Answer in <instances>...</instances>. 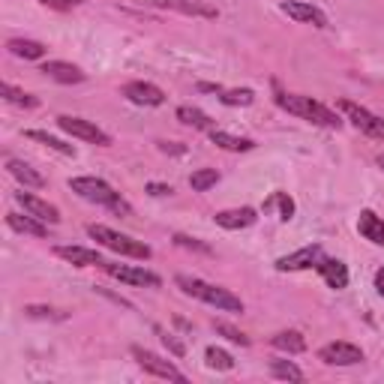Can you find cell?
<instances>
[{"label":"cell","mask_w":384,"mask_h":384,"mask_svg":"<svg viewBox=\"0 0 384 384\" xmlns=\"http://www.w3.org/2000/svg\"><path fill=\"white\" fill-rule=\"evenodd\" d=\"M339 109H343V114L357 126L360 132H366V135H372V138H381V142H384V117L372 114V111L364 109V105L348 102V100L339 102Z\"/></svg>","instance_id":"6"},{"label":"cell","mask_w":384,"mask_h":384,"mask_svg":"<svg viewBox=\"0 0 384 384\" xmlns=\"http://www.w3.org/2000/svg\"><path fill=\"white\" fill-rule=\"evenodd\" d=\"M147 192H151V196H172V186H165V184H147Z\"/></svg>","instance_id":"38"},{"label":"cell","mask_w":384,"mask_h":384,"mask_svg":"<svg viewBox=\"0 0 384 384\" xmlns=\"http://www.w3.org/2000/svg\"><path fill=\"white\" fill-rule=\"evenodd\" d=\"M270 372H273V378H282V381H303V372L292 360H273Z\"/></svg>","instance_id":"31"},{"label":"cell","mask_w":384,"mask_h":384,"mask_svg":"<svg viewBox=\"0 0 384 384\" xmlns=\"http://www.w3.org/2000/svg\"><path fill=\"white\" fill-rule=\"evenodd\" d=\"M255 93L249 88H240V90H219V102L222 105H252Z\"/></svg>","instance_id":"32"},{"label":"cell","mask_w":384,"mask_h":384,"mask_svg":"<svg viewBox=\"0 0 384 384\" xmlns=\"http://www.w3.org/2000/svg\"><path fill=\"white\" fill-rule=\"evenodd\" d=\"M6 168H9V174H13L15 180H21L25 186H46V177H42L39 172H34L25 159H6Z\"/></svg>","instance_id":"22"},{"label":"cell","mask_w":384,"mask_h":384,"mask_svg":"<svg viewBox=\"0 0 384 384\" xmlns=\"http://www.w3.org/2000/svg\"><path fill=\"white\" fill-rule=\"evenodd\" d=\"M27 138H34V142H42V144H48L51 151H57V153H63V156H76V147L72 144H63L60 138H55V135H48V132H39V130H30L27 132Z\"/></svg>","instance_id":"29"},{"label":"cell","mask_w":384,"mask_h":384,"mask_svg":"<svg viewBox=\"0 0 384 384\" xmlns=\"http://www.w3.org/2000/svg\"><path fill=\"white\" fill-rule=\"evenodd\" d=\"M213 327H217V334H222L226 339H231V343H238V345H249V336L243 334V330L231 327V324H226V322H213Z\"/></svg>","instance_id":"33"},{"label":"cell","mask_w":384,"mask_h":384,"mask_svg":"<svg viewBox=\"0 0 384 384\" xmlns=\"http://www.w3.org/2000/svg\"><path fill=\"white\" fill-rule=\"evenodd\" d=\"M159 151H165V153H184L186 147L184 144H174V142H159Z\"/></svg>","instance_id":"39"},{"label":"cell","mask_w":384,"mask_h":384,"mask_svg":"<svg viewBox=\"0 0 384 384\" xmlns=\"http://www.w3.org/2000/svg\"><path fill=\"white\" fill-rule=\"evenodd\" d=\"M270 345L280 351H288V355H301V351H306V339L297 330H282V334H276L270 339Z\"/></svg>","instance_id":"24"},{"label":"cell","mask_w":384,"mask_h":384,"mask_svg":"<svg viewBox=\"0 0 384 384\" xmlns=\"http://www.w3.org/2000/svg\"><path fill=\"white\" fill-rule=\"evenodd\" d=\"M0 96H4L6 102H13V105H25V109H36V105H39L36 96L18 90V88H13V84H0Z\"/></svg>","instance_id":"27"},{"label":"cell","mask_w":384,"mask_h":384,"mask_svg":"<svg viewBox=\"0 0 384 384\" xmlns=\"http://www.w3.org/2000/svg\"><path fill=\"white\" fill-rule=\"evenodd\" d=\"M210 142L222 147V151H231V153H247L255 147V142H249V138H238V135H228L222 130H210Z\"/></svg>","instance_id":"21"},{"label":"cell","mask_w":384,"mask_h":384,"mask_svg":"<svg viewBox=\"0 0 384 384\" xmlns=\"http://www.w3.org/2000/svg\"><path fill=\"white\" fill-rule=\"evenodd\" d=\"M174 243L177 247H184V249H198V252H210L207 243H201L196 238H186V234H174Z\"/></svg>","instance_id":"36"},{"label":"cell","mask_w":384,"mask_h":384,"mask_svg":"<svg viewBox=\"0 0 384 384\" xmlns=\"http://www.w3.org/2000/svg\"><path fill=\"white\" fill-rule=\"evenodd\" d=\"M376 288H378V294L384 297V268H381V270L376 273Z\"/></svg>","instance_id":"40"},{"label":"cell","mask_w":384,"mask_h":384,"mask_svg":"<svg viewBox=\"0 0 384 384\" xmlns=\"http://www.w3.org/2000/svg\"><path fill=\"white\" fill-rule=\"evenodd\" d=\"M153 330L159 334V339H163V345H165L168 351H172L174 357H184V355H186V345L180 343V339H177L174 334H168V330H163V327H153Z\"/></svg>","instance_id":"34"},{"label":"cell","mask_w":384,"mask_h":384,"mask_svg":"<svg viewBox=\"0 0 384 384\" xmlns=\"http://www.w3.org/2000/svg\"><path fill=\"white\" fill-rule=\"evenodd\" d=\"M276 105L285 109L288 114H297L303 121H313L318 126H327V130H339L343 121L336 117V111H330L327 105L315 102L313 96H297V93H276Z\"/></svg>","instance_id":"2"},{"label":"cell","mask_w":384,"mask_h":384,"mask_svg":"<svg viewBox=\"0 0 384 384\" xmlns=\"http://www.w3.org/2000/svg\"><path fill=\"white\" fill-rule=\"evenodd\" d=\"M213 219H217V226H222V228L238 231V228H249L259 217H255L252 207H238V210H219Z\"/></svg>","instance_id":"17"},{"label":"cell","mask_w":384,"mask_h":384,"mask_svg":"<svg viewBox=\"0 0 384 384\" xmlns=\"http://www.w3.org/2000/svg\"><path fill=\"white\" fill-rule=\"evenodd\" d=\"M25 315H30V318H67L63 313H57V309H51V306H25Z\"/></svg>","instance_id":"35"},{"label":"cell","mask_w":384,"mask_h":384,"mask_svg":"<svg viewBox=\"0 0 384 384\" xmlns=\"http://www.w3.org/2000/svg\"><path fill=\"white\" fill-rule=\"evenodd\" d=\"M57 126H60L63 132H69V135L81 138V142L100 144V147H109V144H111V135H109V132H102L96 123H90V121H81V117L60 114V117H57Z\"/></svg>","instance_id":"5"},{"label":"cell","mask_w":384,"mask_h":384,"mask_svg":"<svg viewBox=\"0 0 384 384\" xmlns=\"http://www.w3.org/2000/svg\"><path fill=\"white\" fill-rule=\"evenodd\" d=\"M177 121L180 123H186V126H196V130H213V121L201 111V109H192V105H180L177 109Z\"/></svg>","instance_id":"25"},{"label":"cell","mask_w":384,"mask_h":384,"mask_svg":"<svg viewBox=\"0 0 384 384\" xmlns=\"http://www.w3.org/2000/svg\"><path fill=\"white\" fill-rule=\"evenodd\" d=\"M55 255L60 259H67L69 264H76V268H93V264H102V255L96 249H84V247H57Z\"/></svg>","instance_id":"18"},{"label":"cell","mask_w":384,"mask_h":384,"mask_svg":"<svg viewBox=\"0 0 384 384\" xmlns=\"http://www.w3.org/2000/svg\"><path fill=\"white\" fill-rule=\"evenodd\" d=\"M6 48L13 51L15 57H25V60H39L42 55H46V46L36 39H9Z\"/></svg>","instance_id":"23"},{"label":"cell","mask_w":384,"mask_h":384,"mask_svg":"<svg viewBox=\"0 0 384 384\" xmlns=\"http://www.w3.org/2000/svg\"><path fill=\"white\" fill-rule=\"evenodd\" d=\"M205 360H207V366H210V369H222V372L234 369V357L228 355V351L217 348V345H210V348L205 351Z\"/></svg>","instance_id":"30"},{"label":"cell","mask_w":384,"mask_h":384,"mask_svg":"<svg viewBox=\"0 0 384 384\" xmlns=\"http://www.w3.org/2000/svg\"><path fill=\"white\" fill-rule=\"evenodd\" d=\"M282 13L294 21H303V25H313V27H327V15L322 13L318 6L313 4H303V0H285L282 4Z\"/></svg>","instance_id":"11"},{"label":"cell","mask_w":384,"mask_h":384,"mask_svg":"<svg viewBox=\"0 0 384 384\" xmlns=\"http://www.w3.org/2000/svg\"><path fill=\"white\" fill-rule=\"evenodd\" d=\"M100 268L114 276V280H121V282H130V285H147V288H159L163 285V280H159L156 273L151 270H144V268H135V264H114V261H102Z\"/></svg>","instance_id":"7"},{"label":"cell","mask_w":384,"mask_h":384,"mask_svg":"<svg viewBox=\"0 0 384 384\" xmlns=\"http://www.w3.org/2000/svg\"><path fill=\"white\" fill-rule=\"evenodd\" d=\"M273 207H280V219L282 222H288L294 217V201H292L288 192H273L270 198H264V213H270Z\"/></svg>","instance_id":"26"},{"label":"cell","mask_w":384,"mask_h":384,"mask_svg":"<svg viewBox=\"0 0 384 384\" xmlns=\"http://www.w3.org/2000/svg\"><path fill=\"white\" fill-rule=\"evenodd\" d=\"M315 270L322 273L324 282H327L330 288H336V292L348 285V268H345V264L339 261V259H327V255H324V259L315 264Z\"/></svg>","instance_id":"16"},{"label":"cell","mask_w":384,"mask_h":384,"mask_svg":"<svg viewBox=\"0 0 384 384\" xmlns=\"http://www.w3.org/2000/svg\"><path fill=\"white\" fill-rule=\"evenodd\" d=\"M151 6L159 9H174V13H184V15H198V18H217V6L210 4H201V0H147Z\"/></svg>","instance_id":"13"},{"label":"cell","mask_w":384,"mask_h":384,"mask_svg":"<svg viewBox=\"0 0 384 384\" xmlns=\"http://www.w3.org/2000/svg\"><path fill=\"white\" fill-rule=\"evenodd\" d=\"M88 234L96 240V243H102L105 249H111V252H121V255H130V259H151V247L142 240H132V238H126V234L121 231H114L109 226H88Z\"/></svg>","instance_id":"4"},{"label":"cell","mask_w":384,"mask_h":384,"mask_svg":"<svg viewBox=\"0 0 384 384\" xmlns=\"http://www.w3.org/2000/svg\"><path fill=\"white\" fill-rule=\"evenodd\" d=\"M217 180H219V172H217V168H198V172H192L189 186L196 189V192H207L210 186H217Z\"/></svg>","instance_id":"28"},{"label":"cell","mask_w":384,"mask_h":384,"mask_svg":"<svg viewBox=\"0 0 384 384\" xmlns=\"http://www.w3.org/2000/svg\"><path fill=\"white\" fill-rule=\"evenodd\" d=\"M39 72H42V76H48V78H55V81H60V84L84 81V72L78 67H72V63H67V60H46Z\"/></svg>","instance_id":"15"},{"label":"cell","mask_w":384,"mask_h":384,"mask_svg":"<svg viewBox=\"0 0 384 384\" xmlns=\"http://www.w3.org/2000/svg\"><path fill=\"white\" fill-rule=\"evenodd\" d=\"M15 201H18V205L25 207L27 213H34L36 219L48 222V226H57V222H60V210H57L55 205H48V201L30 196V192H15Z\"/></svg>","instance_id":"14"},{"label":"cell","mask_w":384,"mask_h":384,"mask_svg":"<svg viewBox=\"0 0 384 384\" xmlns=\"http://www.w3.org/2000/svg\"><path fill=\"white\" fill-rule=\"evenodd\" d=\"M123 96L135 105H163L165 102V93L156 88L151 81H130L123 84Z\"/></svg>","instance_id":"12"},{"label":"cell","mask_w":384,"mask_h":384,"mask_svg":"<svg viewBox=\"0 0 384 384\" xmlns=\"http://www.w3.org/2000/svg\"><path fill=\"white\" fill-rule=\"evenodd\" d=\"M39 4H46L51 9H60V13H67V9H76L78 0H39Z\"/></svg>","instance_id":"37"},{"label":"cell","mask_w":384,"mask_h":384,"mask_svg":"<svg viewBox=\"0 0 384 384\" xmlns=\"http://www.w3.org/2000/svg\"><path fill=\"white\" fill-rule=\"evenodd\" d=\"M318 357L324 360L327 366H355V364H364V351L351 343H330L318 351Z\"/></svg>","instance_id":"9"},{"label":"cell","mask_w":384,"mask_h":384,"mask_svg":"<svg viewBox=\"0 0 384 384\" xmlns=\"http://www.w3.org/2000/svg\"><path fill=\"white\" fill-rule=\"evenodd\" d=\"M378 165H381V168H384V153H381V156H378Z\"/></svg>","instance_id":"41"},{"label":"cell","mask_w":384,"mask_h":384,"mask_svg":"<svg viewBox=\"0 0 384 384\" xmlns=\"http://www.w3.org/2000/svg\"><path fill=\"white\" fill-rule=\"evenodd\" d=\"M6 226L13 231H21V234H34V238H46L48 228L42 226V219H36L34 213L21 217V213H6Z\"/></svg>","instance_id":"19"},{"label":"cell","mask_w":384,"mask_h":384,"mask_svg":"<svg viewBox=\"0 0 384 384\" xmlns=\"http://www.w3.org/2000/svg\"><path fill=\"white\" fill-rule=\"evenodd\" d=\"M69 189L76 192V196H81L84 201H93V205H102L109 207L114 213H123V217H132V207L130 201L121 198V192H114L105 180L100 177H72L69 180Z\"/></svg>","instance_id":"1"},{"label":"cell","mask_w":384,"mask_h":384,"mask_svg":"<svg viewBox=\"0 0 384 384\" xmlns=\"http://www.w3.org/2000/svg\"><path fill=\"white\" fill-rule=\"evenodd\" d=\"M132 357L138 360V366L147 369L151 376H159V378H168V381H186V376L180 372L174 364H168V360H163L159 355H153V351H147L142 345L132 348Z\"/></svg>","instance_id":"8"},{"label":"cell","mask_w":384,"mask_h":384,"mask_svg":"<svg viewBox=\"0 0 384 384\" xmlns=\"http://www.w3.org/2000/svg\"><path fill=\"white\" fill-rule=\"evenodd\" d=\"M357 231L364 234L366 240H372V243H378V247H384V219L376 217L372 210H364V213H360V219H357Z\"/></svg>","instance_id":"20"},{"label":"cell","mask_w":384,"mask_h":384,"mask_svg":"<svg viewBox=\"0 0 384 384\" xmlns=\"http://www.w3.org/2000/svg\"><path fill=\"white\" fill-rule=\"evenodd\" d=\"M324 259V249L318 247V243H313V247H303V249H297L292 255H282L280 261H276V270H306V268H315L318 261Z\"/></svg>","instance_id":"10"},{"label":"cell","mask_w":384,"mask_h":384,"mask_svg":"<svg viewBox=\"0 0 384 384\" xmlns=\"http://www.w3.org/2000/svg\"><path fill=\"white\" fill-rule=\"evenodd\" d=\"M174 282L180 285V292L189 294V297H198V301H205V303L217 306V309H226V313H243V301L240 297H234L228 288L210 285V282L196 280V276H186V273H180Z\"/></svg>","instance_id":"3"}]
</instances>
